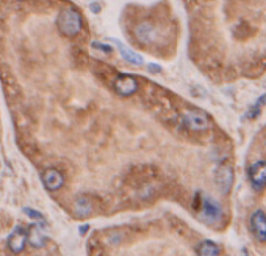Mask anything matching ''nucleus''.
Returning a JSON list of instances; mask_svg holds the SVG:
<instances>
[{
  "mask_svg": "<svg viewBox=\"0 0 266 256\" xmlns=\"http://www.w3.org/2000/svg\"><path fill=\"white\" fill-rule=\"evenodd\" d=\"M113 88L119 96L128 98L138 91V80H136L133 75L119 74L113 82Z\"/></svg>",
  "mask_w": 266,
  "mask_h": 256,
  "instance_id": "nucleus-4",
  "label": "nucleus"
},
{
  "mask_svg": "<svg viewBox=\"0 0 266 256\" xmlns=\"http://www.w3.org/2000/svg\"><path fill=\"white\" fill-rule=\"evenodd\" d=\"M25 245H27V229H24L21 226L14 228V231L8 237V249L13 253H21Z\"/></svg>",
  "mask_w": 266,
  "mask_h": 256,
  "instance_id": "nucleus-10",
  "label": "nucleus"
},
{
  "mask_svg": "<svg viewBox=\"0 0 266 256\" xmlns=\"http://www.w3.org/2000/svg\"><path fill=\"white\" fill-rule=\"evenodd\" d=\"M115 42V46H118V50H119V54H121V57L125 60L127 63H130V65H135V66H141L143 65V57L140 54H136L133 52V50L130 49H127L124 44H121L119 41H113Z\"/></svg>",
  "mask_w": 266,
  "mask_h": 256,
  "instance_id": "nucleus-13",
  "label": "nucleus"
},
{
  "mask_svg": "<svg viewBox=\"0 0 266 256\" xmlns=\"http://www.w3.org/2000/svg\"><path fill=\"white\" fill-rule=\"evenodd\" d=\"M24 214H25V216H29L30 219H33L35 221H38V223H39V225H42V226H46V225H47L46 217L42 216L41 212L35 211V209H31V208H24Z\"/></svg>",
  "mask_w": 266,
  "mask_h": 256,
  "instance_id": "nucleus-15",
  "label": "nucleus"
},
{
  "mask_svg": "<svg viewBox=\"0 0 266 256\" xmlns=\"http://www.w3.org/2000/svg\"><path fill=\"white\" fill-rule=\"evenodd\" d=\"M265 148H266V142H265Z\"/></svg>",
  "mask_w": 266,
  "mask_h": 256,
  "instance_id": "nucleus-21",
  "label": "nucleus"
},
{
  "mask_svg": "<svg viewBox=\"0 0 266 256\" xmlns=\"http://www.w3.org/2000/svg\"><path fill=\"white\" fill-rule=\"evenodd\" d=\"M182 123L186 129L194 131V132L207 131L211 126L208 115L205 112H202V110H197V109L185 110V112L182 113Z\"/></svg>",
  "mask_w": 266,
  "mask_h": 256,
  "instance_id": "nucleus-2",
  "label": "nucleus"
},
{
  "mask_svg": "<svg viewBox=\"0 0 266 256\" xmlns=\"http://www.w3.org/2000/svg\"><path fill=\"white\" fill-rule=\"evenodd\" d=\"M92 47L99 50V52H104V54H111L113 52V47L108 46V44H104V42H99V41H94L92 42Z\"/></svg>",
  "mask_w": 266,
  "mask_h": 256,
  "instance_id": "nucleus-17",
  "label": "nucleus"
},
{
  "mask_svg": "<svg viewBox=\"0 0 266 256\" xmlns=\"http://www.w3.org/2000/svg\"><path fill=\"white\" fill-rule=\"evenodd\" d=\"M19 2H24V0H19Z\"/></svg>",
  "mask_w": 266,
  "mask_h": 256,
  "instance_id": "nucleus-22",
  "label": "nucleus"
},
{
  "mask_svg": "<svg viewBox=\"0 0 266 256\" xmlns=\"http://www.w3.org/2000/svg\"><path fill=\"white\" fill-rule=\"evenodd\" d=\"M251 229L260 242H266V214L265 211H255L251 217Z\"/></svg>",
  "mask_w": 266,
  "mask_h": 256,
  "instance_id": "nucleus-9",
  "label": "nucleus"
},
{
  "mask_svg": "<svg viewBox=\"0 0 266 256\" xmlns=\"http://www.w3.org/2000/svg\"><path fill=\"white\" fill-rule=\"evenodd\" d=\"M47 237L42 233V228L39 225H31L27 231V242L33 247H44Z\"/></svg>",
  "mask_w": 266,
  "mask_h": 256,
  "instance_id": "nucleus-11",
  "label": "nucleus"
},
{
  "mask_svg": "<svg viewBox=\"0 0 266 256\" xmlns=\"http://www.w3.org/2000/svg\"><path fill=\"white\" fill-rule=\"evenodd\" d=\"M148 68H149V71H150V73H157V74H158V73H161V66H158V65L150 63Z\"/></svg>",
  "mask_w": 266,
  "mask_h": 256,
  "instance_id": "nucleus-18",
  "label": "nucleus"
},
{
  "mask_svg": "<svg viewBox=\"0 0 266 256\" xmlns=\"http://www.w3.org/2000/svg\"><path fill=\"white\" fill-rule=\"evenodd\" d=\"M221 255V249L216 242L213 241H202L199 245H197V256H219Z\"/></svg>",
  "mask_w": 266,
  "mask_h": 256,
  "instance_id": "nucleus-14",
  "label": "nucleus"
},
{
  "mask_svg": "<svg viewBox=\"0 0 266 256\" xmlns=\"http://www.w3.org/2000/svg\"><path fill=\"white\" fill-rule=\"evenodd\" d=\"M57 27L59 33L64 37H75L82 32L83 27V18L79 10H74V8H64V10L59 11L58 18H57Z\"/></svg>",
  "mask_w": 266,
  "mask_h": 256,
  "instance_id": "nucleus-1",
  "label": "nucleus"
},
{
  "mask_svg": "<svg viewBox=\"0 0 266 256\" xmlns=\"http://www.w3.org/2000/svg\"><path fill=\"white\" fill-rule=\"evenodd\" d=\"M214 181L221 193H229L232 189V184H234V170L230 165H221L216 173H214Z\"/></svg>",
  "mask_w": 266,
  "mask_h": 256,
  "instance_id": "nucleus-7",
  "label": "nucleus"
},
{
  "mask_svg": "<svg viewBox=\"0 0 266 256\" xmlns=\"http://www.w3.org/2000/svg\"><path fill=\"white\" fill-rule=\"evenodd\" d=\"M41 179H42V184H44V187L49 192H57L64 185V176L55 168L44 170L41 175Z\"/></svg>",
  "mask_w": 266,
  "mask_h": 256,
  "instance_id": "nucleus-8",
  "label": "nucleus"
},
{
  "mask_svg": "<svg viewBox=\"0 0 266 256\" xmlns=\"http://www.w3.org/2000/svg\"><path fill=\"white\" fill-rule=\"evenodd\" d=\"M201 219L208 225H214L222 219L221 204L211 197H204L201 203Z\"/></svg>",
  "mask_w": 266,
  "mask_h": 256,
  "instance_id": "nucleus-3",
  "label": "nucleus"
},
{
  "mask_svg": "<svg viewBox=\"0 0 266 256\" xmlns=\"http://www.w3.org/2000/svg\"><path fill=\"white\" fill-rule=\"evenodd\" d=\"M249 181H251L252 187L260 192L266 187V160H257L254 164L249 167Z\"/></svg>",
  "mask_w": 266,
  "mask_h": 256,
  "instance_id": "nucleus-6",
  "label": "nucleus"
},
{
  "mask_svg": "<svg viewBox=\"0 0 266 256\" xmlns=\"http://www.w3.org/2000/svg\"><path fill=\"white\" fill-rule=\"evenodd\" d=\"M263 102H265V96H262L259 101L255 102V106L251 109V112L247 113V118H251V119H254V118H257L260 115V110H262V106H263Z\"/></svg>",
  "mask_w": 266,
  "mask_h": 256,
  "instance_id": "nucleus-16",
  "label": "nucleus"
},
{
  "mask_svg": "<svg viewBox=\"0 0 266 256\" xmlns=\"http://www.w3.org/2000/svg\"><path fill=\"white\" fill-rule=\"evenodd\" d=\"M91 8L94 10V13H99V5H97V3H92V5H91Z\"/></svg>",
  "mask_w": 266,
  "mask_h": 256,
  "instance_id": "nucleus-19",
  "label": "nucleus"
},
{
  "mask_svg": "<svg viewBox=\"0 0 266 256\" xmlns=\"http://www.w3.org/2000/svg\"><path fill=\"white\" fill-rule=\"evenodd\" d=\"M133 35H135L136 41L141 42L144 46H148L157 39L158 32H157L155 24H152L149 21H143L140 24H136V27L133 29Z\"/></svg>",
  "mask_w": 266,
  "mask_h": 256,
  "instance_id": "nucleus-5",
  "label": "nucleus"
},
{
  "mask_svg": "<svg viewBox=\"0 0 266 256\" xmlns=\"http://www.w3.org/2000/svg\"><path fill=\"white\" fill-rule=\"evenodd\" d=\"M88 229H89V226H88V225H87V226H82V228H80V233H82V234H85V231H88Z\"/></svg>",
  "mask_w": 266,
  "mask_h": 256,
  "instance_id": "nucleus-20",
  "label": "nucleus"
},
{
  "mask_svg": "<svg viewBox=\"0 0 266 256\" xmlns=\"http://www.w3.org/2000/svg\"><path fill=\"white\" fill-rule=\"evenodd\" d=\"M74 214L79 219H87L92 214V203L87 197L77 198L74 203Z\"/></svg>",
  "mask_w": 266,
  "mask_h": 256,
  "instance_id": "nucleus-12",
  "label": "nucleus"
}]
</instances>
